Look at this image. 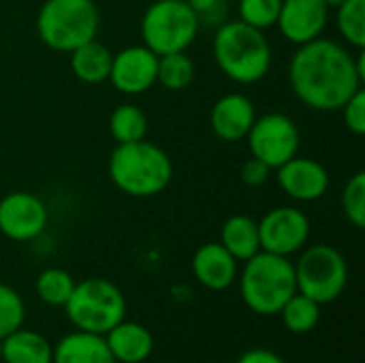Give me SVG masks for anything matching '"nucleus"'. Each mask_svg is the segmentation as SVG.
<instances>
[{
  "label": "nucleus",
  "mask_w": 365,
  "mask_h": 363,
  "mask_svg": "<svg viewBox=\"0 0 365 363\" xmlns=\"http://www.w3.org/2000/svg\"><path fill=\"white\" fill-rule=\"evenodd\" d=\"M282 317V323L289 332L293 334H306V332H312L317 325H319V319H321V306L306 297L304 293H295L284 306L282 310L278 312Z\"/></svg>",
  "instance_id": "5701e85b"
},
{
  "label": "nucleus",
  "mask_w": 365,
  "mask_h": 363,
  "mask_svg": "<svg viewBox=\"0 0 365 363\" xmlns=\"http://www.w3.org/2000/svg\"><path fill=\"white\" fill-rule=\"evenodd\" d=\"M297 291L319 306L336 302L349 282V267L340 250L327 244H314L302 252L295 265Z\"/></svg>",
  "instance_id": "6e6552de"
},
{
  "label": "nucleus",
  "mask_w": 365,
  "mask_h": 363,
  "mask_svg": "<svg viewBox=\"0 0 365 363\" xmlns=\"http://www.w3.org/2000/svg\"><path fill=\"white\" fill-rule=\"evenodd\" d=\"M342 210L351 225L357 229L365 227V173L357 171L342 190Z\"/></svg>",
  "instance_id": "cd10ccee"
},
{
  "label": "nucleus",
  "mask_w": 365,
  "mask_h": 363,
  "mask_svg": "<svg viewBox=\"0 0 365 363\" xmlns=\"http://www.w3.org/2000/svg\"><path fill=\"white\" fill-rule=\"evenodd\" d=\"M364 79V53L355 60L344 45L323 36L299 45L289 62L293 94L317 111L342 109Z\"/></svg>",
  "instance_id": "f257e3e1"
},
{
  "label": "nucleus",
  "mask_w": 365,
  "mask_h": 363,
  "mask_svg": "<svg viewBox=\"0 0 365 363\" xmlns=\"http://www.w3.org/2000/svg\"><path fill=\"white\" fill-rule=\"evenodd\" d=\"M109 131L118 143H130L145 139L148 118L137 105H120L109 118Z\"/></svg>",
  "instance_id": "b1692460"
},
{
  "label": "nucleus",
  "mask_w": 365,
  "mask_h": 363,
  "mask_svg": "<svg viewBox=\"0 0 365 363\" xmlns=\"http://www.w3.org/2000/svg\"><path fill=\"white\" fill-rule=\"evenodd\" d=\"M220 244L231 252L235 261H248L261 250L257 220L244 214L227 218L220 229Z\"/></svg>",
  "instance_id": "aec40b11"
},
{
  "label": "nucleus",
  "mask_w": 365,
  "mask_h": 363,
  "mask_svg": "<svg viewBox=\"0 0 365 363\" xmlns=\"http://www.w3.org/2000/svg\"><path fill=\"white\" fill-rule=\"evenodd\" d=\"M53 347L36 332L15 329L2 338V362L4 363H51Z\"/></svg>",
  "instance_id": "6ab92c4d"
},
{
  "label": "nucleus",
  "mask_w": 365,
  "mask_h": 363,
  "mask_svg": "<svg viewBox=\"0 0 365 363\" xmlns=\"http://www.w3.org/2000/svg\"><path fill=\"white\" fill-rule=\"evenodd\" d=\"M199 32V19L186 0H156L141 19L143 45L156 56L186 51Z\"/></svg>",
  "instance_id": "0eeeda50"
},
{
  "label": "nucleus",
  "mask_w": 365,
  "mask_h": 363,
  "mask_svg": "<svg viewBox=\"0 0 365 363\" xmlns=\"http://www.w3.org/2000/svg\"><path fill=\"white\" fill-rule=\"evenodd\" d=\"M255 118H257V113H255L252 101L237 92L220 96L214 103L212 113H210L212 131L216 133L218 139H222L227 143H237V141L246 139Z\"/></svg>",
  "instance_id": "2eb2a0df"
},
{
  "label": "nucleus",
  "mask_w": 365,
  "mask_h": 363,
  "mask_svg": "<svg viewBox=\"0 0 365 363\" xmlns=\"http://www.w3.org/2000/svg\"><path fill=\"white\" fill-rule=\"evenodd\" d=\"M47 227L45 203L24 190L9 193L0 199V233L13 242H30Z\"/></svg>",
  "instance_id": "9b49d317"
},
{
  "label": "nucleus",
  "mask_w": 365,
  "mask_h": 363,
  "mask_svg": "<svg viewBox=\"0 0 365 363\" xmlns=\"http://www.w3.org/2000/svg\"><path fill=\"white\" fill-rule=\"evenodd\" d=\"M158 56L145 45H133L111 58L109 79L122 94H143L156 83Z\"/></svg>",
  "instance_id": "f8f14e48"
},
{
  "label": "nucleus",
  "mask_w": 365,
  "mask_h": 363,
  "mask_svg": "<svg viewBox=\"0 0 365 363\" xmlns=\"http://www.w3.org/2000/svg\"><path fill=\"white\" fill-rule=\"evenodd\" d=\"M201 24H225V0H186Z\"/></svg>",
  "instance_id": "7c9ffc66"
},
{
  "label": "nucleus",
  "mask_w": 365,
  "mask_h": 363,
  "mask_svg": "<svg viewBox=\"0 0 365 363\" xmlns=\"http://www.w3.org/2000/svg\"><path fill=\"white\" fill-rule=\"evenodd\" d=\"M278 184L295 201H317L329 188V173L312 158L293 156L278 167Z\"/></svg>",
  "instance_id": "4468645a"
},
{
  "label": "nucleus",
  "mask_w": 365,
  "mask_h": 363,
  "mask_svg": "<svg viewBox=\"0 0 365 363\" xmlns=\"http://www.w3.org/2000/svg\"><path fill=\"white\" fill-rule=\"evenodd\" d=\"M51 363H115V359L109 353L105 336L77 329L53 347Z\"/></svg>",
  "instance_id": "a211bd4d"
},
{
  "label": "nucleus",
  "mask_w": 365,
  "mask_h": 363,
  "mask_svg": "<svg viewBox=\"0 0 365 363\" xmlns=\"http://www.w3.org/2000/svg\"><path fill=\"white\" fill-rule=\"evenodd\" d=\"M235 363H284V359L269 349H250Z\"/></svg>",
  "instance_id": "473e14b6"
},
{
  "label": "nucleus",
  "mask_w": 365,
  "mask_h": 363,
  "mask_svg": "<svg viewBox=\"0 0 365 363\" xmlns=\"http://www.w3.org/2000/svg\"><path fill=\"white\" fill-rule=\"evenodd\" d=\"M344 111V122H346V128L355 135H364L365 133V92L364 88H359L349 101L346 105L342 107Z\"/></svg>",
  "instance_id": "c756f323"
},
{
  "label": "nucleus",
  "mask_w": 365,
  "mask_h": 363,
  "mask_svg": "<svg viewBox=\"0 0 365 363\" xmlns=\"http://www.w3.org/2000/svg\"><path fill=\"white\" fill-rule=\"evenodd\" d=\"M195 79V62L186 51L165 53L158 56V68H156V81L171 90H186Z\"/></svg>",
  "instance_id": "4be33fe9"
},
{
  "label": "nucleus",
  "mask_w": 365,
  "mask_h": 363,
  "mask_svg": "<svg viewBox=\"0 0 365 363\" xmlns=\"http://www.w3.org/2000/svg\"><path fill=\"white\" fill-rule=\"evenodd\" d=\"M338 9L336 24L342 39L357 47H365V0H344Z\"/></svg>",
  "instance_id": "a878e982"
},
{
  "label": "nucleus",
  "mask_w": 365,
  "mask_h": 363,
  "mask_svg": "<svg viewBox=\"0 0 365 363\" xmlns=\"http://www.w3.org/2000/svg\"><path fill=\"white\" fill-rule=\"evenodd\" d=\"M24 317H26V306L19 293L0 282V338L19 329L24 325Z\"/></svg>",
  "instance_id": "c85d7f7f"
},
{
  "label": "nucleus",
  "mask_w": 365,
  "mask_h": 363,
  "mask_svg": "<svg viewBox=\"0 0 365 363\" xmlns=\"http://www.w3.org/2000/svg\"><path fill=\"white\" fill-rule=\"evenodd\" d=\"M171 175L173 165L167 152L145 139L118 143L109 156L111 182L130 197H154L163 193Z\"/></svg>",
  "instance_id": "7ed1b4c3"
},
{
  "label": "nucleus",
  "mask_w": 365,
  "mask_h": 363,
  "mask_svg": "<svg viewBox=\"0 0 365 363\" xmlns=\"http://www.w3.org/2000/svg\"><path fill=\"white\" fill-rule=\"evenodd\" d=\"M246 267L240 280V293L244 304L263 317H274L297 293L295 263L289 257L259 250L244 261Z\"/></svg>",
  "instance_id": "20e7f679"
},
{
  "label": "nucleus",
  "mask_w": 365,
  "mask_h": 363,
  "mask_svg": "<svg viewBox=\"0 0 365 363\" xmlns=\"http://www.w3.org/2000/svg\"><path fill=\"white\" fill-rule=\"evenodd\" d=\"M214 58L218 68L235 83H257L272 66V47L263 30L242 19L225 21L214 34Z\"/></svg>",
  "instance_id": "f03ea898"
},
{
  "label": "nucleus",
  "mask_w": 365,
  "mask_h": 363,
  "mask_svg": "<svg viewBox=\"0 0 365 363\" xmlns=\"http://www.w3.org/2000/svg\"><path fill=\"white\" fill-rule=\"evenodd\" d=\"M269 167L265 163H261L259 158L250 156L244 165H242V182L248 186H263L269 180Z\"/></svg>",
  "instance_id": "2f4dec72"
},
{
  "label": "nucleus",
  "mask_w": 365,
  "mask_h": 363,
  "mask_svg": "<svg viewBox=\"0 0 365 363\" xmlns=\"http://www.w3.org/2000/svg\"><path fill=\"white\" fill-rule=\"evenodd\" d=\"M64 312L79 332L105 336L126 317V300L113 282L88 278L75 282V289L64 304Z\"/></svg>",
  "instance_id": "423d86ee"
},
{
  "label": "nucleus",
  "mask_w": 365,
  "mask_h": 363,
  "mask_svg": "<svg viewBox=\"0 0 365 363\" xmlns=\"http://www.w3.org/2000/svg\"><path fill=\"white\" fill-rule=\"evenodd\" d=\"M105 342L113 359L120 363H143L154 349L150 329L124 319L105 334Z\"/></svg>",
  "instance_id": "f3484780"
},
{
  "label": "nucleus",
  "mask_w": 365,
  "mask_h": 363,
  "mask_svg": "<svg viewBox=\"0 0 365 363\" xmlns=\"http://www.w3.org/2000/svg\"><path fill=\"white\" fill-rule=\"evenodd\" d=\"M257 225L261 250L280 257L295 255L310 237V220L297 208H274Z\"/></svg>",
  "instance_id": "9d476101"
},
{
  "label": "nucleus",
  "mask_w": 365,
  "mask_h": 363,
  "mask_svg": "<svg viewBox=\"0 0 365 363\" xmlns=\"http://www.w3.org/2000/svg\"><path fill=\"white\" fill-rule=\"evenodd\" d=\"M98 24L101 15L94 0H45L36 15L41 41L49 49L64 53L92 41Z\"/></svg>",
  "instance_id": "39448f33"
},
{
  "label": "nucleus",
  "mask_w": 365,
  "mask_h": 363,
  "mask_svg": "<svg viewBox=\"0 0 365 363\" xmlns=\"http://www.w3.org/2000/svg\"><path fill=\"white\" fill-rule=\"evenodd\" d=\"M323 2H325V4H327L329 9H336V6H340V4H342L344 0H323Z\"/></svg>",
  "instance_id": "72a5a7b5"
},
{
  "label": "nucleus",
  "mask_w": 365,
  "mask_h": 363,
  "mask_svg": "<svg viewBox=\"0 0 365 363\" xmlns=\"http://www.w3.org/2000/svg\"><path fill=\"white\" fill-rule=\"evenodd\" d=\"M113 53L96 39L75 47L71 51V68L75 77L83 83H101L109 79Z\"/></svg>",
  "instance_id": "412c9836"
},
{
  "label": "nucleus",
  "mask_w": 365,
  "mask_h": 363,
  "mask_svg": "<svg viewBox=\"0 0 365 363\" xmlns=\"http://www.w3.org/2000/svg\"><path fill=\"white\" fill-rule=\"evenodd\" d=\"M0 362H2V338H0Z\"/></svg>",
  "instance_id": "f704fd0d"
},
{
  "label": "nucleus",
  "mask_w": 365,
  "mask_h": 363,
  "mask_svg": "<svg viewBox=\"0 0 365 363\" xmlns=\"http://www.w3.org/2000/svg\"><path fill=\"white\" fill-rule=\"evenodd\" d=\"M195 278L210 291H225L235 282L237 261L220 242L203 244L192 257Z\"/></svg>",
  "instance_id": "dca6fc26"
},
{
  "label": "nucleus",
  "mask_w": 365,
  "mask_h": 363,
  "mask_svg": "<svg viewBox=\"0 0 365 363\" xmlns=\"http://www.w3.org/2000/svg\"><path fill=\"white\" fill-rule=\"evenodd\" d=\"M248 148L255 158L269 169H278L299 150V131L295 122L284 113H265L255 118L248 135Z\"/></svg>",
  "instance_id": "1a4fd4ad"
},
{
  "label": "nucleus",
  "mask_w": 365,
  "mask_h": 363,
  "mask_svg": "<svg viewBox=\"0 0 365 363\" xmlns=\"http://www.w3.org/2000/svg\"><path fill=\"white\" fill-rule=\"evenodd\" d=\"M34 289H36V295L45 304L64 308V304L68 302V297L75 289V280L68 272L58 270V267H49V270L38 274Z\"/></svg>",
  "instance_id": "393cba45"
},
{
  "label": "nucleus",
  "mask_w": 365,
  "mask_h": 363,
  "mask_svg": "<svg viewBox=\"0 0 365 363\" xmlns=\"http://www.w3.org/2000/svg\"><path fill=\"white\" fill-rule=\"evenodd\" d=\"M282 0H240V19L259 30L272 28L278 21Z\"/></svg>",
  "instance_id": "bb28decb"
},
{
  "label": "nucleus",
  "mask_w": 365,
  "mask_h": 363,
  "mask_svg": "<svg viewBox=\"0 0 365 363\" xmlns=\"http://www.w3.org/2000/svg\"><path fill=\"white\" fill-rule=\"evenodd\" d=\"M327 17L329 6L323 0H282L276 26L287 41L304 45L323 34Z\"/></svg>",
  "instance_id": "ddd939ff"
}]
</instances>
